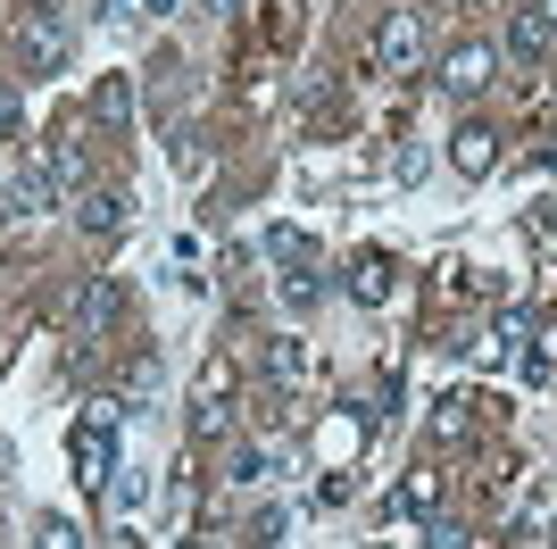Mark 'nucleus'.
I'll return each instance as SVG.
<instances>
[{
    "mask_svg": "<svg viewBox=\"0 0 557 549\" xmlns=\"http://www.w3.org/2000/svg\"><path fill=\"white\" fill-rule=\"evenodd\" d=\"M116 416H125V408L100 400V408L75 425V483H84V491H109V483H116Z\"/></svg>",
    "mask_w": 557,
    "mask_h": 549,
    "instance_id": "nucleus-1",
    "label": "nucleus"
},
{
    "mask_svg": "<svg viewBox=\"0 0 557 549\" xmlns=\"http://www.w3.org/2000/svg\"><path fill=\"white\" fill-rule=\"evenodd\" d=\"M116 325H125V283H116V274H92V283L75 292V333H84V342H109Z\"/></svg>",
    "mask_w": 557,
    "mask_h": 549,
    "instance_id": "nucleus-2",
    "label": "nucleus"
},
{
    "mask_svg": "<svg viewBox=\"0 0 557 549\" xmlns=\"http://www.w3.org/2000/svg\"><path fill=\"white\" fill-rule=\"evenodd\" d=\"M417 59H424V9H392L383 34H374V68H383V75H408Z\"/></svg>",
    "mask_w": 557,
    "mask_h": 549,
    "instance_id": "nucleus-3",
    "label": "nucleus"
},
{
    "mask_svg": "<svg viewBox=\"0 0 557 549\" xmlns=\"http://www.w3.org/2000/svg\"><path fill=\"white\" fill-rule=\"evenodd\" d=\"M75 225L92 233V242L125 233V225H134V192H125V183H84V200H75Z\"/></svg>",
    "mask_w": 557,
    "mask_h": 549,
    "instance_id": "nucleus-4",
    "label": "nucleus"
},
{
    "mask_svg": "<svg viewBox=\"0 0 557 549\" xmlns=\"http://www.w3.org/2000/svg\"><path fill=\"white\" fill-rule=\"evenodd\" d=\"M17 68H25V75H59V68H67V25L50 17V9H34V17H25V34H17Z\"/></svg>",
    "mask_w": 557,
    "mask_h": 549,
    "instance_id": "nucleus-5",
    "label": "nucleus"
},
{
    "mask_svg": "<svg viewBox=\"0 0 557 549\" xmlns=\"http://www.w3.org/2000/svg\"><path fill=\"white\" fill-rule=\"evenodd\" d=\"M508 50L524 59V68H541V59L557 50V17H549V9H516V17H508Z\"/></svg>",
    "mask_w": 557,
    "mask_h": 549,
    "instance_id": "nucleus-6",
    "label": "nucleus"
},
{
    "mask_svg": "<svg viewBox=\"0 0 557 549\" xmlns=\"http://www.w3.org/2000/svg\"><path fill=\"white\" fill-rule=\"evenodd\" d=\"M491 75H499V59H491L483 42H466V50H449V59H442V91H458V100H474Z\"/></svg>",
    "mask_w": 557,
    "mask_h": 549,
    "instance_id": "nucleus-7",
    "label": "nucleus"
},
{
    "mask_svg": "<svg viewBox=\"0 0 557 549\" xmlns=\"http://www.w3.org/2000/svg\"><path fill=\"white\" fill-rule=\"evenodd\" d=\"M92 125L100 134H125V125H134V84H125V75H100L92 84Z\"/></svg>",
    "mask_w": 557,
    "mask_h": 549,
    "instance_id": "nucleus-8",
    "label": "nucleus"
},
{
    "mask_svg": "<svg viewBox=\"0 0 557 549\" xmlns=\"http://www.w3.org/2000/svg\"><path fill=\"white\" fill-rule=\"evenodd\" d=\"M449 159H458V175H491V167H499V134H491V125H458V134H449Z\"/></svg>",
    "mask_w": 557,
    "mask_h": 549,
    "instance_id": "nucleus-9",
    "label": "nucleus"
},
{
    "mask_svg": "<svg viewBox=\"0 0 557 549\" xmlns=\"http://www.w3.org/2000/svg\"><path fill=\"white\" fill-rule=\"evenodd\" d=\"M50 192H59V183H50L42 167H17V175H9V208H17V217H34V208H50Z\"/></svg>",
    "mask_w": 557,
    "mask_h": 549,
    "instance_id": "nucleus-10",
    "label": "nucleus"
},
{
    "mask_svg": "<svg viewBox=\"0 0 557 549\" xmlns=\"http://www.w3.org/2000/svg\"><path fill=\"white\" fill-rule=\"evenodd\" d=\"M549 525H557V491H533V500H524V516H516V541L541 549V541H549Z\"/></svg>",
    "mask_w": 557,
    "mask_h": 549,
    "instance_id": "nucleus-11",
    "label": "nucleus"
},
{
    "mask_svg": "<svg viewBox=\"0 0 557 549\" xmlns=\"http://www.w3.org/2000/svg\"><path fill=\"white\" fill-rule=\"evenodd\" d=\"M233 434V400H191V441H216Z\"/></svg>",
    "mask_w": 557,
    "mask_h": 549,
    "instance_id": "nucleus-12",
    "label": "nucleus"
},
{
    "mask_svg": "<svg viewBox=\"0 0 557 549\" xmlns=\"http://www.w3.org/2000/svg\"><path fill=\"white\" fill-rule=\"evenodd\" d=\"M466 425H474V400H466V391H449V400H433V434H442V441H458Z\"/></svg>",
    "mask_w": 557,
    "mask_h": 549,
    "instance_id": "nucleus-13",
    "label": "nucleus"
},
{
    "mask_svg": "<svg viewBox=\"0 0 557 549\" xmlns=\"http://www.w3.org/2000/svg\"><path fill=\"white\" fill-rule=\"evenodd\" d=\"M383 292H392V274H383V258H358V267H349V300H367V308H374Z\"/></svg>",
    "mask_w": 557,
    "mask_h": 549,
    "instance_id": "nucleus-14",
    "label": "nucleus"
},
{
    "mask_svg": "<svg viewBox=\"0 0 557 549\" xmlns=\"http://www.w3.org/2000/svg\"><path fill=\"white\" fill-rule=\"evenodd\" d=\"M50 183H84V150H75V134H59L50 142V167H42Z\"/></svg>",
    "mask_w": 557,
    "mask_h": 549,
    "instance_id": "nucleus-15",
    "label": "nucleus"
},
{
    "mask_svg": "<svg viewBox=\"0 0 557 549\" xmlns=\"http://www.w3.org/2000/svg\"><path fill=\"white\" fill-rule=\"evenodd\" d=\"M433 500H442V483H433V475L417 466V475L399 483V500H392V508H433Z\"/></svg>",
    "mask_w": 557,
    "mask_h": 549,
    "instance_id": "nucleus-16",
    "label": "nucleus"
},
{
    "mask_svg": "<svg viewBox=\"0 0 557 549\" xmlns=\"http://www.w3.org/2000/svg\"><path fill=\"white\" fill-rule=\"evenodd\" d=\"M424 549H474V533H466L458 516H433V533H424Z\"/></svg>",
    "mask_w": 557,
    "mask_h": 549,
    "instance_id": "nucleus-17",
    "label": "nucleus"
},
{
    "mask_svg": "<svg viewBox=\"0 0 557 549\" xmlns=\"http://www.w3.org/2000/svg\"><path fill=\"white\" fill-rule=\"evenodd\" d=\"M34 549H84V533H75L67 516H42V533H34Z\"/></svg>",
    "mask_w": 557,
    "mask_h": 549,
    "instance_id": "nucleus-18",
    "label": "nucleus"
},
{
    "mask_svg": "<svg viewBox=\"0 0 557 549\" xmlns=\"http://www.w3.org/2000/svg\"><path fill=\"white\" fill-rule=\"evenodd\" d=\"M109 491H116L125 508H141V500H150V475H141V466H116V483H109Z\"/></svg>",
    "mask_w": 557,
    "mask_h": 549,
    "instance_id": "nucleus-19",
    "label": "nucleus"
},
{
    "mask_svg": "<svg viewBox=\"0 0 557 549\" xmlns=\"http://www.w3.org/2000/svg\"><path fill=\"white\" fill-rule=\"evenodd\" d=\"M267 375H275V383H283V375H300V342H267Z\"/></svg>",
    "mask_w": 557,
    "mask_h": 549,
    "instance_id": "nucleus-20",
    "label": "nucleus"
},
{
    "mask_svg": "<svg viewBox=\"0 0 557 549\" xmlns=\"http://www.w3.org/2000/svg\"><path fill=\"white\" fill-rule=\"evenodd\" d=\"M258 475H267V457H258L250 441H242V450H233V475H225V483H258Z\"/></svg>",
    "mask_w": 557,
    "mask_h": 549,
    "instance_id": "nucleus-21",
    "label": "nucleus"
},
{
    "mask_svg": "<svg viewBox=\"0 0 557 549\" xmlns=\"http://www.w3.org/2000/svg\"><path fill=\"white\" fill-rule=\"evenodd\" d=\"M275 258H283V267H308L317 251H308V233H275Z\"/></svg>",
    "mask_w": 557,
    "mask_h": 549,
    "instance_id": "nucleus-22",
    "label": "nucleus"
},
{
    "mask_svg": "<svg viewBox=\"0 0 557 549\" xmlns=\"http://www.w3.org/2000/svg\"><path fill=\"white\" fill-rule=\"evenodd\" d=\"M17 125H25V100H17V91H0V142L17 134Z\"/></svg>",
    "mask_w": 557,
    "mask_h": 549,
    "instance_id": "nucleus-23",
    "label": "nucleus"
},
{
    "mask_svg": "<svg viewBox=\"0 0 557 549\" xmlns=\"http://www.w3.org/2000/svg\"><path fill=\"white\" fill-rule=\"evenodd\" d=\"M100 17H125V0H100Z\"/></svg>",
    "mask_w": 557,
    "mask_h": 549,
    "instance_id": "nucleus-24",
    "label": "nucleus"
},
{
    "mask_svg": "<svg viewBox=\"0 0 557 549\" xmlns=\"http://www.w3.org/2000/svg\"><path fill=\"white\" fill-rule=\"evenodd\" d=\"M458 9H491V0H458Z\"/></svg>",
    "mask_w": 557,
    "mask_h": 549,
    "instance_id": "nucleus-25",
    "label": "nucleus"
},
{
    "mask_svg": "<svg viewBox=\"0 0 557 549\" xmlns=\"http://www.w3.org/2000/svg\"><path fill=\"white\" fill-rule=\"evenodd\" d=\"M175 549H209V541H175Z\"/></svg>",
    "mask_w": 557,
    "mask_h": 549,
    "instance_id": "nucleus-26",
    "label": "nucleus"
},
{
    "mask_svg": "<svg viewBox=\"0 0 557 549\" xmlns=\"http://www.w3.org/2000/svg\"><path fill=\"white\" fill-rule=\"evenodd\" d=\"M0 466H9V441H0Z\"/></svg>",
    "mask_w": 557,
    "mask_h": 549,
    "instance_id": "nucleus-27",
    "label": "nucleus"
},
{
    "mask_svg": "<svg viewBox=\"0 0 557 549\" xmlns=\"http://www.w3.org/2000/svg\"><path fill=\"white\" fill-rule=\"evenodd\" d=\"M541 9H549V17H557V0H541Z\"/></svg>",
    "mask_w": 557,
    "mask_h": 549,
    "instance_id": "nucleus-28",
    "label": "nucleus"
}]
</instances>
